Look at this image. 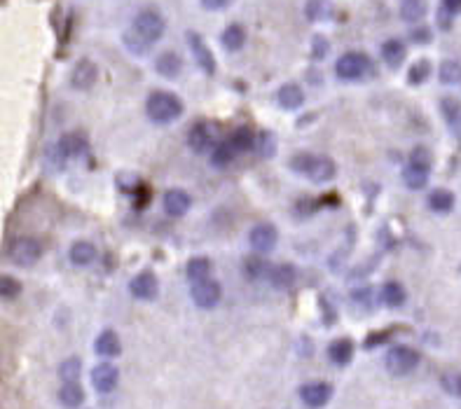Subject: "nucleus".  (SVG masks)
<instances>
[{
  "instance_id": "16",
  "label": "nucleus",
  "mask_w": 461,
  "mask_h": 409,
  "mask_svg": "<svg viewBox=\"0 0 461 409\" xmlns=\"http://www.w3.org/2000/svg\"><path fill=\"white\" fill-rule=\"evenodd\" d=\"M70 262L75 267H90L94 260H97V248L90 241H75L70 246Z\"/></svg>"
},
{
  "instance_id": "12",
  "label": "nucleus",
  "mask_w": 461,
  "mask_h": 409,
  "mask_svg": "<svg viewBox=\"0 0 461 409\" xmlns=\"http://www.w3.org/2000/svg\"><path fill=\"white\" fill-rule=\"evenodd\" d=\"M188 42H190V49H192V54L197 58V65H199L207 75H214V73H216V58H214V54H211V49L207 47V42H204L202 35L188 33Z\"/></svg>"
},
{
  "instance_id": "23",
  "label": "nucleus",
  "mask_w": 461,
  "mask_h": 409,
  "mask_svg": "<svg viewBox=\"0 0 461 409\" xmlns=\"http://www.w3.org/2000/svg\"><path fill=\"white\" fill-rule=\"evenodd\" d=\"M155 68L159 75H164V77H176L180 73L183 68V61H180V56L178 54H173V52H164V54H159L157 58V63H155Z\"/></svg>"
},
{
  "instance_id": "45",
  "label": "nucleus",
  "mask_w": 461,
  "mask_h": 409,
  "mask_svg": "<svg viewBox=\"0 0 461 409\" xmlns=\"http://www.w3.org/2000/svg\"><path fill=\"white\" fill-rule=\"evenodd\" d=\"M232 3V0H202V5L207 7V10H225Z\"/></svg>"
},
{
  "instance_id": "28",
  "label": "nucleus",
  "mask_w": 461,
  "mask_h": 409,
  "mask_svg": "<svg viewBox=\"0 0 461 409\" xmlns=\"http://www.w3.org/2000/svg\"><path fill=\"white\" fill-rule=\"evenodd\" d=\"M234 155H237V150H234L232 141H225V143H216L214 152H211V164L218 166V169H225L230 162H234Z\"/></svg>"
},
{
  "instance_id": "43",
  "label": "nucleus",
  "mask_w": 461,
  "mask_h": 409,
  "mask_svg": "<svg viewBox=\"0 0 461 409\" xmlns=\"http://www.w3.org/2000/svg\"><path fill=\"white\" fill-rule=\"evenodd\" d=\"M412 40H414V42H429V40H431V31H429L426 26L414 28V31H412Z\"/></svg>"
},
{
  "instance_id": "46",
  "label": "nucleus",
  "mask_w": 461,
  "mask_h": 409,
  "mask_svg": "<svg viewBox=\"0 0 461 409\" xmlns=\"http://www.w3.org/2000/svg\"><path fill=\"white\" fill-rule=\"evenodd\" d=\"M354 299H356V302L370 306V290H356V292H354Z\"/></svg>"
},
{
  "instance_id": "3",
  "label": "nucleus",
  "mask_w": 461,
  "mask_h": 409,
  "mask_svg": "<svg viewBox=\"0 0 461 409\" xmlns=\"http://www.w3.org/2000/svg\"><path fill=\"white\" fill-rule=\"evenodd\" d=\"M42 246L38 239L33 237H17L7 246V258H10L17 267H31L40 260Z\"/></svg>"
},
{
  "instance_id": "10",
  "label": "nucleus",
  "mask_w": 461,
  "mask_h": 409,
  "mask_svg": "<svg viewBox=\"0 0 461 409\" xmlns=\"http://www.w3.org/2000/svg\"><path fill=\"white\" fill-rule=\"evenodd\" d=\"M276 227L274 225H269V222H260V225H255V227L251 229V234H248V244L253 246V251H258V253H267V251H272V248L276 246Z\"/></svg>"
},
{
  "instance_id": "47",
  "label": "nucleus",
  "mask_w": 461,
  "mask_h": 409,
  "mask_svg": "<svg viewBox=\"0 0 461 409\" xmlns=\"http://www.w3.org/2000/svg\"><path fill=\"white\" fill-rule=\"evenodd\" d=\"M457 393H459V396H461V377L457 379Z\"/></svg>"
},
{
  "instance_id": "30",
  "label": "nucleus",
  "mask_w": 461,
  "mask_h": 409,
  "mask_svg": "<svg viewBox=\"0 0 461 409\" xmlns=\"http://www.w3.org/2000/svg\"><path fill=\"white\" fill-rule=\"evenodd\" d=\"M424 14H426V0H403L400 3V17L410 24L419 21Z\"/></svg>"
},
{
  "instance_id": "15",
  "label": "nucleus",
  "mask_w": 461,
  "mask_h": 409,
  "mask_svg": "<svg viewBox=\"0 0 461 409\" xmlns=\"http://www.w3.org/2000/svg\"><path fill=\"white\" fill-rule=\"evenodd\" d=\"M164 210H166V215H171V218H180V215H185L190 206H192V199H190V194L185 192V189H169V192L164 194Z\"/></svg>"
},
{
  "instance_id": "14",
  "label": "nucleus",
  "mask_w": 461,
  "mask_h": 409,
  "mask_svg": "<svg viewBox=\"0 0 461 409\" xmlns=\"http://www.w3.org/2000/svg\"><path fill=\"white\" fill-rule=\"evenodd\" d=\"M129 290H131V295H134L136 299H155L157 297V279H155V274L152 272H141L138 276H134L129 283Z\"/></svg>"
},
{
  "instance_id": "29",
  "label": "nucleus",
  "mask_w": 461,
  "mask_h": 409,
  "mask_svg": "<svg viewBox=\"0 0 461 409\" xmlns=\"http://www.w3.org/2000/svg\"><path fill=\"white\" fill-rule=\"evenodd\" d=\"M441 111L445 115V120L450 122V127L457 131V134H461V103L457 99H443L441 101Z\"/></svg>"
},
{
  "instance_id": "25",
  "label": "nucleus",
  "mask_w": 461,
  "mask_h": 409,
  "mask_svg": "<svg viewBox=\"0 0 461 409\" xmlns=\"http://www.w3.org/2000/svg\"><path fill=\"white\" fill-rule=\"evenodd\" d=\"M328 355L335 365H347L354 355V344L349 339H335L331 346H328Z\"/></svg>"
},
{
  "instance_id": "42",
  "label": "nucleus",
  "mask_w": 461,
  "mask_h": 409,
  "mask_svg": "<svg viewBox=\"0 0 461 409\" xmlns=\"http://www.w3.org/2000/svg\"><path fill=\"white\" fill-rule=\"evenodd\" d=\"M410 162H414V164L426 166V169H431V152H429L426 148H414L412 155H410Z\"/></svg>"
},
{
  "instance_id": "41",
  "label": "nucleus",
  "mask_w": 461,
  "mask_h": 409,
  "mask_svg": "<svg viewBox=\"0 0 461 409\" xmlns=\"http://www.w3.org/2000/svg\"><path fill=\"white\" fill-rule=\"evenodd\" d=\"M326 12L331 14V7H328L326 3H321V0H312V3L307 5V17H312V19L326 17Z\"/></svg>"
},
{
  "instance_id": "39",
  "label": "nucleus",
  "mask_w": 461,
  "mask_h": 409,
  "mask_svg": "<svg viewBox=\"0 0 461 409\" xmlns=\"http://www.w3.org/2000/svg\"><path fill=\"white\" fill-rule=\"evenodd\" d=\"M21 292V283L17 279H12V276H3L0 279V295L3 299H14Z\"/></svg>"
},
{
  "instance_id": "32",
  "label": "nucleus",
  "mask_w": 461,
  "mask_h": 409,
  "mask_svg": "<svg viewBox=\"0 0 461 409\" xmlns=\"http://www.w3.org/2000/svg\"><path fill=\"white\" fill-rule=\"evenodd\" d=\"M382 302L386 304V306H400L405 302V290H403V286L400 283H396V281H389V283H384V288H382Z\"/></svg>"
},
{
  "instance_id": "44",
  "label": "nucleus",
  "mask_w": 461,
  "mask_h": 409,
  "mask_svg": "<svg viewBox=\"0 0 461 409\" xmlns=\"http://www.w3.org/2000/svg\"><path fill=\"white\" fill-rule=\"evenodd\" d=\"M443 12L461 14V0H443Z\"/></svg>"
},
{
  "instance_id": "40",
  "label": "nucleus",
  "mask_w": 461,
  "mask_h": 409,
  "mask_svg": "<svg viewBox=\"0 0 461 409\" xmlns=\"http://www.w3.org/2000/svg\"><path fill=\"white\" fill-rule=\"evenodd\" d=\"M429 73H431V63L426 61V58H424V61H417L412 68H410V82L412 84H422L424 80L429 77Z\"/></svg>"
},
{
  "instance_id": "6",
  "label": "nucleus",
  "mask_w": 461,
  "mask_h": 409,
  "mask_svg": "<svg viewBox=\"0 0 461 409\" xmlns=\"http://www.w3.org/2000/svg\"><path fill=\"white\" fill-rule=\"evenodd\" d=\"M370 70V58L361 54V52H347L338 58L335 63V73H338L340 80H361L365 73Z\"/></svg>"
},
{
  "instance_id": "8",
  "label": "nucleus",
  "mask_w": 461,
  "mask_h": 409,
  "mask_svg": "<svg viewBox=\"0 0 461 409\" xmlns=\"http://www.w3.org/2000/svg\"><path fill=\"white\" fill-rule=\"evenodd\" d=\"M188 143H190V148H192L195 152H207L211 148H216V129H214V124H209V122H199V124H195L192 129H190V134H188Z\"/></svg>"
},
{
  "instance_id": "4",
  "label": "nucleus",
  "mask_w": 461,
  "mask_h": 409,
  "mask_svg": "<svg viewBox=\"0 0 461 409\" xmlns=\"http://www.w3.org/2000/svg\"><path fill=\"white\" fill-rule=\"evenodd\" d=\"M131 31L136 35H141V38L152 45V42H157L159 38L164 35V19L162 14L155 12V10H143L136 14L134 24H131Z\"/></svg>"
},
{
  "instance_id": "36",
  "label": "nucleus",
  "mask_w": 461,
  "mask_h": 409,
  "mask_svg": "<svg viewBox=\"0 0 461 409\" xmlns=\"http://www.w3.org/2000/svg\"><path fill=\"white\" fill-rule=\"evenodd\" d=\"M244 269H246V276L248 279H253V281H258V279H262L265 274H269V265L262 258H248L246 260V265H244Z\"/></svg>"
},
{
  "instance_id": "2",
  "label": "nucleus",
  "mask_w": 461,
  "mask_h": 409,
  "mask_svg": "<svg viewBox=\"0 0 461 409\" xmlns=\"http://www.w3.org/2000/svg\"><path fill=\"white\" fill-rule=\"evenodd\" d=\"M293 169L297 173L307 175V178H312L314 182H326L331 180L335 175V164L333 159L328 157H314V155H297L293 159Z\"/></svg>"
},
{
  "instance_id": "7",
  "label": "nucleus",
  "mask_w": 461,
  "mask_h": 409,
  "mask_svg": "<svg viewBox=\"0 0 461 409\" xmlns=\"http://www.w3.org/2000/svg\"><path fill=\"white\" fill-rule=\"evenodd\" d=\"M192 302L199 306V309H214V306L221 302L223 297V288L218 281H211V279H204V281H197L192 283Z\"/></svg>"
},
{
  "instance_id": "38",
  "label": "nucleus",
  "mask_w": 461,
  "mask_h": 409,
  "mask_svg": "<svg viewBox=\"0 0 461 409\" xmlns=\"http://www.w3.org/2000/svg\"><path fill=\"white\" fill-rule=\"evenodd\" d=\"M255 150L260 152V157H272L276 152V145H274V136L269 131H262L255 138Z\"/></svg>"
},
{
  "instance_id": "19",
  "label": "nucleus",
  "mask_w": 461,
  "mask_h": 409,
  "mask_svg": "<svg viewBox=\"0 0 461 409\" xmlns=\"http://www.w3.org/2000/svg\"><path fill=\"white\" fill-rule=\"evenodd\" d=\"M429 171L426 166H419L414 162H407V166L403 169V182L410 189H422L429 180Z\"/></svg>"
},
{
  "instance_id": "34",
  "label": "nucleus",
  "mask_w": 461,
  "mask_h": 409,
  "mask_svg": "<svg viewBox=\"0 0 461 409\" xmlns=\"http://www.w3.org/2000/svg\"><path fill=\"white\" fill-rule=\"evenodd\" d=\"M441 82L443 84L461 82V63L459 61H443L441 63Z\"/></svg>"
},
{
  "instance_id": "33",
  "label": "nucleus",
  "mask_w": 461,
  "mask_h": 409,
  "mask_svg": "<svg viewBox=\"0 0 461 409\" xmlns=\"http://www.w3.org/2000/svg\"><path fill=\"white\" fill-rule=\"evenodd\" d=\"M255 138H258V136H253V131L248 129V127H239L230 136V141H232L234 150H237V152H246V150H253L255 148Z\"/></svg>"
},
{
  "instance_id": "20",
  "label": "nucleus",
  "mask_w": 461,
  "mask_h": 409,
  "mask_svg": "<svg viewBox=\"0 0 461 409\" xmlns=\"http://www.w3.org/2000/svg\"><path fill=\"white\" fill-rule=\"evenodd\" d=\"M56 145H59V150H61V155L66 159H68V157H80L87 150L85 138L80 136V134H63L61 141H59Z\"/></svg>"
},
{
  "instance_id": "17",
  "label": "nucleus",
  "mask_w": 461,
  "mask_h": 409,
  "mask_svg": "<svg viewBox=\"0 0 461 409\" xmlns=\"http://www.w3.org/2000/svg\"><path fill=\"white\" fill-rule=\"evenodd\" d=\"M94 348H97L99 355L115 358V355H120L122 344H120V337H117L113 330H104V332H101L99 337H97V344H94Z\"/></svg>"
},
{
  "instance_id": "35",
  "label": "nucleus",
  "mask_w": 461,
  "mask_h": 409,
  "mask_svg": "<svg viewBox=\"0 0 461 409\" xmlns=\"http://www.w3.org/2000/svg\"><path fill=\"white\" fill-rule=\"evenodd\" d=\"M80 372H82V363H80V358H68V360H63L61 367H59V375H61L63 382H78Z\"/></svg>"
},
{
  "instance_id": "18",
  "label": "nucleus",
  "mask_w": 461,
  "mask_h": 409,
  "mask_svg": "<svg viewBox=\"0 0 461 409\" xmlns=\"http://www.w3.org/2000/svg\"><path fill=\"white\" fill-rule=\"evenodd\" d=\"M295 279H297V274L293 265H279V267L269 269V283H272L276 290H288L293 283H295Z\"/></svg>"
},
{
  "instance_id": "13",
  "label": "nucleus",
  "mask_w": 461,
  "mask_h": 409,
  "mask_svg": "<svg viewBox=\"0 0 461 409\" xmlns=\"http://www.w3.org/2000/svg\"><path fill=\"white\" fill-rule=\"evenodd\" d=\"M97 77H99L97 63L90 61V58H82V61H78V65L70 73V84L75 87V89L82 92V89H90V87H94Z\"/></svg>"
},
{
  "instance_id": "22",
  "label": "nucleus",
  "mask_w": 461,
  "mask_h": 409,
  "mask_svg": "<svg viewBox=\"0 0 461 409\" xmlns=\"http://www.w3.org/2000/svg\"><path fill=\"white\" fill-rule=\"evenodd\" d=\"M59 400H61V405H66L68 409H75L85 403V391L80 389L75 382H63L61 391H59Z\"/></svg>"
},
{
  "instance_id": "31",
  "label": "nucleus",
  "mask_w": 461,
  "mask_h": 409,
  "mask_svg": "<svg viewBox=\"0 0 461 409\" xmlns=\"http://www.w3.org/2000/svg\"><path fill=\"white\" fill-rule=\"evenodd\" d=\"M185 274H188V279L192 281V283L209 279V274H211V262H209L207 258H192V260L188 262Z\"/></svg>"
},
{
  "instance_id": "1",
  "label": "nucleus",
  "mask_w": 461,
  "mask_h": 409,
  "mask_svg": "<svg viewBox=\"0 0 461 409\" xmlns=\"http://www.w3.org/2000/svg\"><path fill=\"white\" fill-rule=\"evenodd\" d=\"M145 111L148 117L157 124H169L176 117H180L183 113V103L180 99L171 92H155L148 96V103H145Z\"/></svg>"
},
{
  "instance_id": "5",
  "label": "nucleus",
  "mask_w": 461,
  "mask_h": 409,
  "mask_svg": "<svg viewBox=\"0 0 461 409\" xmlns=\"http://www.w3.org/2000/svg\"><path fill=\"white\" fill-rule=\"evenodd\" d=\"M417 365H419V353L410 346H393L389 348V353H386V370L396 377L410 375Z\"/></svg>"
},
{
  "instance_id": "27",
  "label": "nucleus",
  "mask_w": 461,
  "mask_h": 409,
  "mask_svg": "<svg viewBox=\"0 0 461 409\" xmlns=\"http://www.w3.org/2000/svg\"><path fill=\"white\" fill-rule=\"evenodd\" d=\"M244 42H246L244 26L232 24V26L225 28V33H223V45H225V49H230V52H239V49L244 47Z\"/></svg>"
},
{
  "instance_id": "26",
  "label": "nucleus",
  "mask_w": 461,
  "mask_h": 409,
  "mask_svg": "<svg viewBox=\"0 0 461 409\" xmlns=\"http://www.w3.org/2000/svg\"><path fill=\"white\" fill-rule=\"evenodd\" d=\"M382 58L391 68H398L405 58V45L400 40H386L382 45Z\"/></svg>"
},
{
  "instance_id": "24",
  "label": "nucleus",
  "mask_w": 461,
  "mask_h": 409,
  "mask_svg": "<svg viewBox=\"0 0 461 409\" xmlns=\"http://www.w3.org/2000/svg\"><path fill=\"white\" fill-rule=\"evenodd\" d=\"M429 206L431 210H436V213H450V210L455 208V194H452L450 189H434V192L429 194Z\"/></svg>"
},
{
  "instance_id": "11",
  "label": "nucleus",
  "mask_w": 461,
  "mask_h": 409,
  "mask_svg": "<svg viewBox=\"0 0 461 409\" xmlns=\"http://www.w3.org/2000/svg\"><path fill=\"white\" fill-rule=\"evenodd\" d=\"M117 382H120V372L111 363H101L92 370V384L99 393H111L115 391Z\"/></svg>"
},
{
  "instance_id": "9",
  "label": "nucleus",
  "mask_w": 461,
  "mask_h": 409,
  "mask_svg": "<svg viewBox=\"0 0 461 409\" xmlns=\"http://www.w3.org/2000/svg\"><path fill=\"white\" fill-rule=\"evenodd\" d=\"M331 396H333V386L326 384V382H312V384H305L302 389H300L302 403L312 409L324 407L328 400H331Z\"/></svg>"
},
{
  "instance_id": "37",
  "label": "nucleus",
  "mask_w": 461,
  "mask_h": 409,
  "mask_svg": "<svg viewBox=\"0 0 461 409\" xmlns=\"http://www.w3.org/2000/svg\"><path fill=\"white\" fill-rule=\"evenodd\" d=\"M124 45H127V49L131 54H136V56H141V54H148V49H150V45L145 42L141 35H136L134 31H127V35H124Z\"/></svg>"
},
{
  "instance_id": "21",
  "label": "nucleus",
  "mask_w": 461,
  "mask_h": 409,
  "mask_svg": "<svg viewBox=\"0 0 461 409\" xmlns=\"http://www.w3.org/2000/svg\"><path fill=\"white\" fill-rule=\"evenodd\" d=\"M276 99H279L281 108H286V111H295V108H300L305 103V92L300 89L297 84H283Z\"/></svg>"
}]
</instances>
